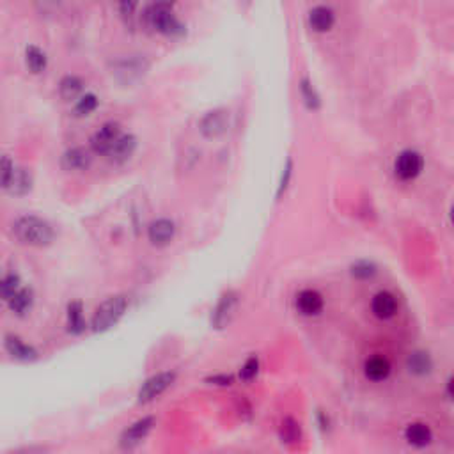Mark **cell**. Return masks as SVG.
Masks as SVG:
<instances>
[{
    "instance_id": "obj_1",
    "label": "cell",
    "mask_w": 454,
    "mask_h": 454,
    "mask_svg": "<svg viewBox=\"0 0 454 454\" xmlns=\"http://www.w3.org/2000/svg\"><path fill=\"white\" fill-rule=\"evenodd\" d=\"M13 236L16 238L18 243L27 247H43L51 245V241L56 240V231L51 224L38 215H24L13 222Z\"/></svg>"
},
{
    "instance_id": "obj_2",
    "label": "cell",
    "mask_w": 454,
    "mask_h": 454,
    "mask_svg": "<svg viewBox=\"0 0 454 454\" xmlns=\"http://www.w3.org/2000/svg\"><path fill=\"white\" fill-rule=\"evenodd\" d=\"M144 24L153 31L160 32L163 36H183L186 32L185 24L179 20L176 13H174V6L169 2H153L144 9Z\"/></svg>"
},
{
    "instance_id": "obj_3",
    "label": "cell",
    "mask_w": 454,
    "mask_h": 454,
    "mask_svg": "<svg viewBox=\"0 0 454 454\" xmlns=\"http://www.w3.org/2000/svg\"><path fill=\"white\" fill-rule=\"evenodd\" d=\"M128 307H130V298L123 293L108 296L107 300H103L92 312L91 330L95 334H103V332L114 328L119 321L123 320Z\"/></svg>"
},
{
    "instance_id": "obj_4",
    "label": "cell",
    "mask_w": 454,
    "mask_h": 454,
    "mask_svg": "<svg viewBox=\"0 0 454 454\" xmlns=\"http://www.w3.org/2000/svg\"><path fill=\"white\" fill-rule=\"evenodd\" d=\"M149 59L146 56H123L117 57L111 63V75L123 86H131V83L143 80L144 75L149 72Z\"/></svg>"
},
{
    "instance_id": "obj_5",
    "label": "cell",
    "mask_w": 454,
    "mask_h": 454,
    "mask_svg": "<svg viewBox=\"0 0 454 454\" xmlns=\"http://www.w3.org/2000/svg\"><path fill=\"white\" fill-rule=\"evenodd\" d=\"M174 382H176V373L174 371H160L156 373V375L149 376V378L140 385V389H138L137 403H153L154 399H159L167 389H170V385H172Z\"/></svg>"
},
{
    "instance_id": "obj_6",
    "label": "cell",
    "mask_w": 454,
    "mask_h": 454,
    "mask_svg": "<svg viewBox=\"0 0 454 454\" xmlns=\"http://www.w3.org/2000/svg\"><path fill=\"white\" fill-rule=\"evenodd\" d=\"M154 428V417L146 415V417L137 419L135 423H131L130 426L124 428V431L119 437V446L124 451H131L137 446L144 442L147 439V435L153 431Z\"/></svg>"
},
{
    "instance_id": "obj_7",
    "label": "cell",
    "mask_w": 454,
    "mask_h": 454,
    "mask_svg": "<svg viewBox=\"0 0 454 454\" xmlns=\"http://www.w3.org/2000/svg\"><path fill=\"white\" fill-rule=\"evenodd\" d=\"M229 111L227 108H215V111L206 112L199 121V131L206 138H217L224 135L229 128Z\"/></svg>"
},
{
    "instance_id": "obj_8",
    "label": "cell",
    "mask_w": 454,
    "mask_h": 454,
    "mask_svg": "<svg viewBox=\"0 0 454 454\" xmlns=\"http://www.w3.org/2000/svg\"><path fill=\"white\" fill-rule=\"evenodd\" d=\"M2 344H4L6 353L16 362H34L40 359V352L36 350V346H32L18 334H6Z\"/></svg>"
},
{
    "instance_id": "obj_9",
    "label": "cell",
    "mask_w": 454,
    "mask_h": 454,
    "mask_svg": "<svg viewBox=\"0 0 454 454\" xmlns=\"http://www.w3.org/2000/svg\"><path fill=\"white\" fill-rule=\"evenodd\" d=\"M423 167H424L423 154L417 153V151L414 149H405L403 153H399V156L396 159V163H394L396 176L405 179V181L417 178L419 174H421V170H423Z\"/></svg>"
},
{
    "instance_id": "obj_10",
    "label": "cell",
    "mask_w": 454,
    "mask_h": 454,
    "mask_svg": "<svg viewBox=\"0 0 454 454\" xmlns=\"http://www.w3.org/2000/svg\"><path fill=\"white\" fill-rule=\"evenodd\" d=\"M121 135H123L121 133V124L114 123V121L105 123L91 137V149L96 154H107Z\"/></svg>"
},
{
    "instance_id": "obj_11",
    "label": "cell",
    "mask_w": 454,
    "mask_h": 454,
    "mask_svg": "<svg viewBox=\"0 0 454 454\" xmlns=\"http://www.w3.org/2000/svg\"><path fill=\"white\" fill-rule=\"evenodd\" d=\"M176 236V224L170 218H156L147 225V240L154 247H165Z\"/></svg>"
},
{
    "instance_id": "obj_12",
    "label": "cell",
    "mask_w": 454,
    "mask_h": 454,
    "mask_svg": "<svg viewBox=\"0 0 454 454\" xmlns=\"http://www.w3.org/2000/svg\"><path fill=\"white\" fill-rule=\"evenodd\" d=\"M238 305V295L234 291H227L218 298L217 305L211 311V325L215 328H224L229 323Z\"/></svg>"
},
{
    "instance_id": "obj_13",
    "label": "cell",
    "mask_w": 454,
    "mask_h": 454,
    "mask_svg": "<svg viewBox=\"0 0 454 454\" xmlns=\"http://www.w3.org/2000/svg\"><path fill=\"white\" fill-rule=\"evenodd\" d=\"M32 186H34V176H32L31 169L15 165V170H13L8 186H6V192L9 195H15V197H24V195L31 194Z\"/></svg>"
},
{
    "instance_id": "obj_14",
    "label": "cell",
    "mask_w": 454,
    "mask_h": 454,
    "mask_svg": "<svg viewBox=\"0 0 454 454\" xmlns=\"http://www.w3.org/2000/svg\"><path fill=\"white\" fill-rule=\"evenodd\" d=\"M135 149H137V137L135 135H121L105 156L111 163L121 165L133 156Z\"/></svg>"
},
{
    "instance_id": "obj_15",
    "label": "cell",
    "mask_w": 454,
    "mask_h": 454,
    "mask_svg": "<svg viewBox=\"0 0 454 454\" xmlns=\"http://www.w3.org/2000/svg\"><path fill=\"white\" fill-rule=\"evenodd\" d=\"M92 156L86 147H72V149L64 151L60 156V165L64 170L75 172V170H87L91 167Z\"/></svg>"
},
{
    "instance_id": "obj_16",
    "label": "cell",
    "mask_w": 454,
    "mask_h": 454,
    "mask_svg": "<svg viewBox=\"0 0 454 454\" xmlns=\"http://www.w3.org/2000/svg\"><path fill=\"white\" fill-rule=\"evenodd\" d=\"M34 302H36V295H34V289L31 286H22V289L13 296L11 300L8 302V309L18 318H25L27 314H31L32 307H34Z\"/></svg>"
},
{
    "instance_id": "obj_17",
    "label": "cell",
    "mask_w": 454,
    "mask_h": 454,
    "mask_svg": "<svg viewBox=\"0 0 454 454\" xmlns=\"http://www.w3.org/2000/svg\"><path fill=\"white\" fill-rule=\"evenodd\" d=\"M296 309L304 316H316L323 311V296L316 289H304L296 296Z\"/></svg>"
},
{
    "instance_id": "obj_18",
    "label": "cell",
    "mask_w": 454,
    "mask_h": 454,
    "mask_svg": "<svg viewBox=\"0 0 454 454\" xmlns=\"http://www.w3.org/2000/svg\"><path fill=\"white\" fill-rule=\"evenodd\" d=\"M371 311L380 320H391L398 312V300L391 291H380L373 296Z\"/></svg>"
},
{
    "instance_id": "obj_19",
    "label": "cell",
    "mask_w": 454,
    "mask_h": 454,
    "mask_svg": "<svg viewBox=\"0 0 454 454\" xmlns=\"http://www.w3.org/2000/svg\"><path fill=\"white\" fill-rule=\"evenodd\" d=\"M405 440L412 447L424 449V447H428L433 442V431L424 423H410L405 428Z\"/></svg>"
},
{
    "instance_id": "obj_20",
    "label": "cell",
    "mask_w": 454,
    "mask_h": 454,
    "mask_svg": "<svg viewBox=\"0 0 454 454\" xmlns=\"http://www.w3.org/2000/svg\"><path fill=\"white\" fill-rule=\"evenodd\" d=\"M66 328L72 336H80L86 332V312H83V304L80 300H73L67 304Z\"/></svg>"
},
{
    "instance_id": "obj_21",
    "label": "cell",
    "mask_w": 454,
    "mask_h": 454,
    "mask_svg": "<svg viewBox=\"0 0 454 454\" xmlns=\"http://www.w3.org/2000/svg\"><path fill=\"white\" fill-rule=\"evenodd\" d=\"M334 24H336V13L328 6H316L309 13V25L316 32L330 31Z\"/></svg>"
},
{
    "instance_id": "obj_22",
    "label": "cell",
    "mask_w": 454,
    "mask_h": 454,
    "mask_svg": "<svg viewBox=\"0 0 454 454\" xmlns=\"http://www.w3.org/2000/svg\"><path fill=\"white\" fill-rule=\"evenodd\" d=\"M364 375L371 382H383L391 375V362L385 357H371L364 364Z\"/></svg>"
},
{
    "instance_id": "obj_23",
    "label": "cell",
    "mask_w": 454,
    "mask_h": 454,
    "mask_svg": "<svg viewBox=\"0 0 454 454\" xmlns=\"http://www.w3.org/2000/svg\"><path fill=\"white\" fill-rule=\"evenodd\" d=\"M83 91V80L76 75H66L59 82V95L64 102L80 98Z\"/></svg>"
},
{
    "instance_id": "obj_24",
    "label": "cell",
    "mask_w": 454,
    "mask_h": 454,
    "mask_svg": "<svg viewBox=\"0 0 454 454\" xmlns=\"http://www.w3.org/2000/svg\"><path fill=\"white\" fill-rule=\"evenodd\" d=\"M22 286H24V282H22V277L18 273L9 272L0 277V300L8 304L13 296L20 291Z\"/></svg>"
},
{
    "instance_id": "obj_25",
    "label": "cell",
    "mask_w": 454,
    "mask_h": 454,
    "mask_svg": "<svg viewBox=\"0 0 454 454\" xmlns=\"http://www.w3.org/2000/svg\"><path fill=\"white\" fill-rule=\"evenodd\" d=\"M25 64L31 70L32 73H43L47 70L48 64V57L40 47L36 44H29L27 50H25Z\"/></svg>"
},
{
    "instance_id": "obj_26",
    "label": "cell",
    "mask_w": 454,
    "mask_h": 454,
    "mask_svg": "<svg viewBox=\"0 0 454 454\" xmlns=\"http://www.w3.org/2000/svg\"><path fill=\"white\" fill-rule=\"evenodd\" d=\"M407 366L410 373H414V375H419V376H424L431 371L433 362H431V357L428 355L426 352H414L408 355Z\"/></svg>"
},
{
    "instance_id": "obj_27",
    "label": "cell",
    "mask_w": 454,
    "mask_h": 454,
    "mask_svg": "<svg viewBox=\"0 0 454 454\" xmlns=\"http://www.w3.org/2000/svg\"><path fill=\"white\" fill-rule=\"evenodd\" d=\"M96 108H98V96L92 95V92H86L76 99L73 112H75L76 117H86V115L92 114Z\"/></svg>"
},
{
    "instance_id": "obj_28",
    "label": "cell",
    "mask_w": 454,
    "mask_h": 454,
    "mask_svg": "<svg viewBox=\"0 0 454 454\" xmlns=\"http://www.w3.org/2000/svg\"><path fill=\"white\" fill-rule=\"evenodd\" d=\"M300 91H302V98H304L305 105H307L311 111H318L321 105L320 95H318V91L314 89V86H312V82L307 79V76L300 80Z\"/></svg>"
},
{
    "instance_id": "obj_29",
    "label": "cell",
    "mask_w": 454,
    "mask_h": 454,
    "mask_svg": "<svg viewBox=\"0 0 454 454\" xmlns=\"http://www.w3.org/2000/svg\"><path fill=\"white\" fill-rule=\"evenodd\" d=\"M13 170H15V163H13V160L9 159V156H6V154H0V188L6 190Z\"/></svg>"
},
{
    "instance_id": "obj_30",
    "label": "cell",
    "mask_w": 454,
    "mask_h": 454,
    "mask_svg": "<svg viewBox=\"0 0 454 454\" xmlns=\"http://www.w3.org/2000/svg\"><path fill=\"white\" fill-rule=\"evenodd\" d=\"M257 371H259V360L257 357H250L245 364H243V368L240 369V378L243 382H250V380L256 378Z\"/></svg>"
},
{
    "instance_id": "obj_31",
    "label": "cell",
    "mask_w": 454,
    "mask_h": 454,
    "mask_svg": "<svg viewBox=\"0 0 454 454\" xmlns=\"http://www.w3.org/2000/svg\"><path fill=\"white\" fill-rule=\"evenodd\" d=\"M281 433H282V439L284 440H288V442H295V440L298 439V433H300V430H298V424H296L293 419L288 417L282 421Z\"/></svg>"
},
{
    "instance_id": "obj_32",
    "label": "cell",
    "mask_w": 454,
    "mask_h": 454,
    "mask_svg": "<svg viewBox=\"0 0 454 454\" xmlns=\"http://www.w3.org/2000/svg\"><path fill=\"white\" fill-rule=\"evenodd\" d=\"M352 273L355 277H359V279H369V277H373L376 273V266L373 263H369V261H359V263L353 265Z\"/></svg>"
},
{
    "instance_id": "obj_33",
    "label": "cell",
    "mask_w": 454,
    "mask_h": 454,
    "mask_svg": "<svg viewBox=\"0 0 454 454\" xmlns=\"http://www.w3.org/2000/svg\"><path fill=\"white\" fill-rule=\"evenodd\" d=\"M291 174H293V160L288 159V162H286V167H284V172H282L281 176V181H279V188H277V199L281 197V195L286 192V188H288Z\"/></svg>"
},
{
    "instance_id": "obj_34",
    "label": "cell",
    "mask_w": 454,
    "mask_h": 454,
    "mask_svg": "<svg viewBox=\"0 0 454 454\" xmlns=\"http://www.w3.org/2000/svg\"><path fill=\"white\" fill-rule=\"evenodd\" d=\"M135 9H137L135 2H121L119 4V15L123 16L124 20H131L135 15Z\"/></svg>"
},
{
    "instance_id": "obj_35",
    "label": "cell",
    "mask_w": 454,
    "mask_h": 454,
    "mask_svg": "<svg viewBox=\"0 0 454 454\" xmlns=\"http://www.w3.org/2000/svg\"><path fill=\"white\" fill-rule=\"evenodd\" d=\"M208 383H211V385H222V387H225V385H231L233 383V376L229 375H215L211 376V378L206 380Z\"/></svg>"
}]
</instances>
